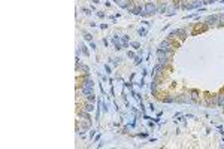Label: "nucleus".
<instances>
[{
    "label": "nucleus",
    "mask_w": 224,
    "mask_h": 149,
    "mask_svg": "<svg viewBox=\"0 0 224 149\" xmlns=\"http://www.w3.org/2000/svg\"><path fill=\"white\" fill-rule=\"evenodd\" d=\"M151 91H153V92H155V91H157V84H155V82H153V85H151Z\"/></svg>",
    "instance_id": "obj_16"
},
{
    "label": "nucleus",
    "mask_w": 224,
    "mask_h": 149,
    "mask_svg": "<svg viewBox=\"0 0 224 149\" xmlns=\"http://www.w3.org/2000/svg\"><path fill=\"white\" fill-rule=\"evenodd\" d=\"M191 99H193V100H197V91H196V89L191 91Z\"/></svg>",
    "instance_id": "obj_13"
},
{
    "label": "nucleus",
    "mask_w": 224,
    "mask_h": 149,
    "mask_svg": "<svg viewBox=\"0 0 224 149\" xmlns=\"http://www.w3.org/2000/svg\"><path fill=\"white\" fill-rule=\"evenodd\" d=\"M170 54L172 52H166V51H161V49H158L157 51V58L160 60V64H167L169 63V58H170Z\"/></svg>",
    "instance_id": "obj_1"
},
{
    "label": "nucleus",
    "mask_w": 224,
    "mask_h": 149,
    "mask_svg": "<svg viewBox=\"0 0 224 149\" xmlns=\"http://www.w3.org/2000/svg\"><path fill=\"white\" fill-rule=\"evenodd\" d=\"M112 40H114V43H115V48H117V49H123V45L120 43V37H118V36H114V39H112Z\"/></svg>",
    "instance_id": "obj_7"
},
{
    "label": "nucleus",
    "mask_w": 224,
    "mask_h": 149,
    "mask_svg": "<svg viewBox=\"0 0 224 149\" xmlns=\"http://www.w3.org/2000/svg\"><path fill=\"white\" fill-rule=\"evenodd\" d=\"M161 70H163V64H158V66H155V67H154L153 74H154V76H158V74L161 73Z\"/></svg>",
    "instance_id": "obj_6"
},
{
    "label": "nucleus",
    "mask_w": 224,
    "mask_h": 149,
    "mask_svg": "<svg viewBox=\"0 0 224 149\" xmlns=\"http://www.w3.org/2000/svg\"><path fill=\"white\" fill-rule=\"evenodd\" d=\"M203 2H205V3H214L215 0H203Z\"/></svg>",
    "instance_id": "obj_20"
},
{
    "label": "nucleus",
    "mask_w": 224,
    "mask_h": 149,
    "mask_svg": "<svg viewBox=\"0 0 224 149\" xmlns=\"http://www.w3.org/2000/svg\"><path fill=\"white\" fill-rule=\"evenodd\" d=\"M84 37H85V39H87V40H90V42H93V40H91V34H88V33H85V34H84Z\"/></svg>",
    "instance_id": "obj_18"
},
{
    "label": "nucleus",
    "mask_w": 224,
    "mask_h": 149,
    "mask_svg": "<svg viewBox=\"0 0 224 149\" xmlns=\"http://www.w3.org/2000/svg\"><path fill=\"white\" fill-rule=\"evenodd\" d=\"M166 8H167V6H166L164 3H161V5H160V6L157 8V12H161V13H164V11H166Z\"/></svg>",
    "instance_id": "obj_10"
},
{
    "label": "nucleus",
    "mask_w": 224,
    "mask_h": 149,
    "mask_svg": "<svg viewBox=\"0 0 224 149\" xmlns=\"http://www.w3.org/2000/svg\"><path fill=\"white\" fill-rule=\"evenodd\" d=\"M139 34H140V36H145V34H146V30H145V28H139Z\"/></svg>",
    "instance_id": "obj_17"
},
{
    "label": "nucleus",
    "mask_w": 224,
    "mask_h": 149,
    "mask_svg": "<svg viewBox=\"0 0 224 149\" xmlns=\"http://www.w3.org/2000/svg\"><path fill=\"white\" fill-rule=\"evenodd\" d=\"M206 23H208V25H217V24H218V15L208 16V18H206Z\"/></svg>",
    "instance_id": "obj_5"
},
{
    "label": "nucleus",
    "mask_w": 224,
    "mask_h": 149,
    "mask_svg": "<svg viewBox=\"0 0 224 149\" xmlns=\"http://www.w3.org/2000/svg\"><path fill=\"white\" fill-rule=\"evenodd\" d=\"M85 112H91V110H94V106H93L91 103H88V104H85Z\"/></svg>",
    "instance_id": "obj_11"
},
{
    "label": "nucleus",
    "mask_w": 224,
    "mask_h": 149,
    "mask_svg": "<svg viewBox=\"0 0 224 149\" xmlns=\"http://www.w3.org/2000/svg\"><path fill=\"white\" fill-rule=\"evenodd\" d=\"M81 48H82V52H84V54L87 55V57H88V55H90V54H88V49L85 48V45H81Z\"/></svg>",
    "instance_id": "obj_14"
},
{
    "label": "nucleus",
    "mask_w": 224,
    "mask_h": 149,
    "mask_svg": "<svg viewBox=\"0 0 224 149\" xmlns=\"http://www.w3.org/2000/svg\"><path fill=\"white\" fill-rule=\"evenodd\" d=\"M93 87H94V82L93 81H90V79H87V81H84L82 82V94L84 96H90L91 92H93Z\"/></svg>",
    "instance_id": "obj_2"
},
{
    "label": "nucleus",
    "mask_w": 224,
    "mask_h": 149,
    "mask_svg": "<svg viewBox=\"0 0 224 149\" xmlns=\"http://www.w3.org/2000/svg\"><path fill=\"white\" fill-rule=\"evenodd\" d=\"M132 45H133V48H135V49H139V43H136V42H133Z\"/></svg>",
    "instance_id": "obj_19"
},
{
    "label": "nucleus",
    "mask_w": 224,
    "mask_h": 149,
    "mask_svg": "<svg viewBox=\"0 0 224 149\" xmlns=\"http://www.w3.org/2000/svg\"><path fill=\"white\" fill-rule=\"evenodd\" d=\"M158 49H161V51H166V52H172L173 49H172V45H170V42L169 40H163L161 43H160V48Z\"/></svg>",
    "instance_id": "obj_3"
},
{
    "label": "nucleus",
    "mask_w": 224,
    "mask_h": 149,
    "mask_svg": "<svg viewBox=\"0 0 224 149\" xmlns=\"http://www.w3.org/2000/svg\"><path fill=\"white\" fill-rule=\"evenodd\" d=\"M217 101H218V104L221 107H224V94H218L217 96Z\"/></svg>",
    "instance_id": "obj_8"
},
{
    "label": "nucleus",
    "mask_w": 224,
    "mask_h": 149,
    "mask_svg": "<svg viewBox=\"0 0 224 149\" xmlns=\"http://www.w3.org/2000/svg\"><path fill=\"white\" fill-rule=\"evenodd\" d=\"M81 70H82V73L88 74V67H87V66H81Z\"/></svg>",
    "instance_id": "obj_15"
},
{
    "label": "nucleus",
    "mask_w": 224,
    "mask_h": 149,
    "mask_svg": "<svg viewBox=\"0 0 224 149\" xmlns=\"http://www.w3.org/2000/svg\"><path fill=\"white\" fill-rule=\"evenodd\" d=\"M87 99H88V101H90V103H94V100H96V96H94V94L91 92L90 96H87Z\"/></svg>",
    "instance_id": "obj_12"
},
{
    "label": "nucleus",
    "mask_w": 224,
    "mask_h": 149,
    "mask_svg": "<svg viewBox=\"0 0 224 149\" xmlns=\"http://www.w3.org/2000/svg\"><path fill=\"white\" fill-rule=\"evenodd\" d=\"M143 9H145V12H146L148 15H151V13H155V12H157V6L153 5V3H146Z\"/></svg>",
    "instance_id": "obj_4"
},
{
    "label": "nucleus",
    "mask_w": 224,
    "mask_h": 149,
    "mask_svg": "<svg viewBox=\"0 0 224 149\" xmlns=\"http://www.w3.org/2000/svg\"><path fill=\"white\" fill-rule=\"evenodd\" d=\"M121 45H123V48H126V46L128 45V40H127V36H121Z\"/></svg>",
    "instance_id": "obj_9"
}]
</instances>
